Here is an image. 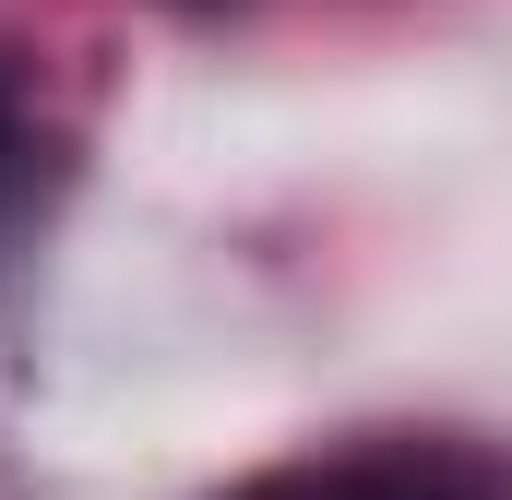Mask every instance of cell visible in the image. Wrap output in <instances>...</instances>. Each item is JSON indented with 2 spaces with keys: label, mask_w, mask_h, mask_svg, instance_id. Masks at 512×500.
I'll return each mask as SVG.
<instances>
[{
  "label": "cell",
  "mask_w": 512,
  "mask_h": 500,
  "mask_svg": "<svg viewBox=\"0 0 512 500\" xmlns=\"http://www.w3.org/2000/svg\"><path fill=\"white\" fill-rule=\"evenodd\" d=\"M24 155H36V120H24V60L0 48V191L24 179Z\"/></svg>",
  "instance_id": "cell-2"
},
{
  "label": "cell",
  "mask_w": 512,
  "mask_h": 500,
  "mask_svg": "<svg viewBox=\"0 0 512 500\" xmlns=\"http://www.w3.org/2000/svg\"><path fill=\"white\" fill-rule=\"evenodd\" d=\"M239 500H465V489L429 465H334V477H262Z\"/></svg>",
  "instance_id": "cell-1"
}]
</instances>
